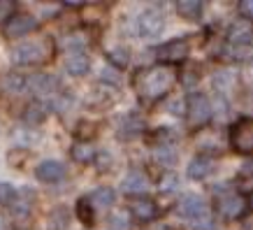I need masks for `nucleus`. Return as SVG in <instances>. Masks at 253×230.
Returning a JSON list of instances; mask_svg holds the SVG:
<instances>
[{
	"mask_svg": "<svg viewBox=\"0 0 253 230\" xmlns=\"http://www.w3.org/2000/svg\"><path fill=\"white\" fill-rule=\"evenodd\" d=\"M172 84H174V72L165 65H156L137 75V93L146 102L161 100L172 89Z\"/></svg>",
	"mask_w": 253,
	"mask_h": 230,
	"instance_id": "obj_1",
	"label": "nucleus"
},
{
	"mask_svg": "<svg viewBox=\"0 0 253 230\" xmlns=\"http://www.w3.org/2000/svg\"><path fill=\"white\" fill-rule=\"evenodd\" d=\"M54 58V45L49 38L40 40H26L21 45H16L12 49V63L28 68V65H42V63Z\"/></svg>",
	"mask_w": 253,
	"mask_h": 230,
	"instance_id": "obj_2",
	"label": "nucleus"
},
{
	"mask_svg": "<svg viewBox=\"0 0 253 230\" xmlns=\"http://www.w3.org/2000/svg\"><path fill=\"white\" fill-rule=\"evenodd\" d=\"M186 119H188L191 128L207 126L209 119H211V102H209L207 95H202V93L188 95V100H186Z\"/></svg>",
	"mask_w": 253,
	"mask_h": 230,
	"instance_id": "obj_3",
	"label": "nucleus"
},
{
	"mask_svg": "<svg viewBox=\"0 0 253 230\" xmlns=\"http://www.w3.org/2000/svg\"><path fill=\"white\" fill-rule=\"evenodd\" d=\"M230 144L242 156H253V116L251 119H242V121L232 126Z\"/></svg>",
	"mask_w": 253,
	"mask_h": 230,
	"instance_id": "obj_4",
	"label": "nucleus"
},
{
	"mask_svg": "<svg viewBox=\"0 0 253 230\" xmlns=\"http://www.w3.org/2000/svg\"><path fill=\"white\" fill-rule=\"evenodd\" d=\"M188 54H191V46H188V40H184V38L169 40V42H165V45H161L156 49L158 63H165V65H174V63L186 61Z\"/></svg>",
	"mask_w": 253,
	"mask_h": 230,
	"instance_id": "obj_5",
	"label": "nucleus"
},
{
	"mask_svg": "<svg viewBox=\"0 0 253 230\" xmlns=\"http://www.w3.org/2000/svg\"><path fill=\"white\" fill-rule=\"evenodd\" d=\"M35 26H38V19L33 14H28V12H16V14L2 26V33H5L9 40H19V38H23V35H28V33L35 31Z\"/></svg>",
	"mask_w": 253,
	"mask_h": 230,
	"instance_id": "obj_6",
	"label": "nucleus"
},
{
	"mask_svg": "<svg viewBox=\"0 0 253 230\" xmlns=\"http://www.w3.org/2000/svg\"><path fill=\"white\" fill-rule=\"evenodd\" d=\"M165 28V19L158 9H146L137 16V33L142 38H156Z\"/></svg>",
	"mask_w": 253,
	"mask_h": 230,
	"instance_id": "obj_7",
	"label": "nucleus"
},
{
	"mask_svg": "<svg viewBox=\"0 0 253 230\" xmlns=\"http://www.w3.org/2000/svg\"><path fill=\"white\" fill-rule=\"evenodd\" d=\"M179 214L186 216V219H191V221H198L202 216H209L207 202H205V198L198 195V193H188V195H184L181 202H179Z\"/></svg>",
	"mask_w": 253,
	"mask_h": 230,
	"instance_id": "obj_8",
	"label": "nucleus"
},
{
	"mask_svg": "<svg viewBox=\"0 0 253 230\" xmlns=\"http://www.w3.org/2000/svg\"><path fill=\"white\" fill-rule=\"evenodd\" d=\"M28 89L40 98H54L58 91V79L49 72H38V75L28 77Z\"/></svg>",
	"mask_w": 253,
	"mask_h": 230,
	"instance_id": "obj_9",
	"label": "nucleus"
},
{
	"mask_svg": "<svg viewBox=\"0 0 253 230\" xmlns=\"http://www.w3.org/2000/svg\"><path fill=\"white\" fill-rule=\"evenodd\" d=\"M251 40H253V21L244 19V16L235 19L230 23V28H228V42L232 46H246Z\"/></svg>",
	"mask_w": 253,
	"mask_h": 230,
	"instance_id": "obj_10",
	"label": "nucleus"
},
{
	"mask_svg": "<svg viewBox=\"0 0 253 230\" xmlns=\"http://www.w3.org/2000/svg\"><path fill=\"white\" fill-rule=\"evenodd\" d=\"M218 212H221L223 219L235 221V219H239V216H244L246 202H244V198H242V195H235V193H230V195L221 198V202H218Z\"/></svg>",
	"mask_w": 253,
	"mask_h": 230,
	"instance_id": "obj_11",
	"label": "nucleus"
},
{
	"mask_svg": "<svg viewBox=\"0 0 253 230\" xmlns=\"http://www.w3.org/2000/svg\"><path fill=\"white\" fill-rule=\"evenodd\" d=\"M35 177L44 184H56L65 177V165L61 161H42L35 168Z\"/></svg>",
	"mask_w": 253,
	"mask_h": 230,
	"instance_id": "obj_12",
	"label": "nucleus"
},
{
	"mask_svg": "<svg viewBox=\"0 0 253 230\" xmlns=\"http://www.w3.org/2000/svg\"><path fill=\"white\" fill-rule=\"evenodd\" d=\"M149 188V179H146L144 172H139V170H132L128 175L123 177L121 182V191L128 193V195H137V193H144Z\"/></svg>",
	"mask_w": 253,
	"mask_h": 230,
	"instance_id": "obj_13",
	"label": "nucleus"
},
{
	"mask_svg": "<svg viewBox=\"0 0 253 230\" xmlns=\"http://www.w3.org/2000/svg\"><path fill=\"white\" fill-rule=\"evenodd\" d=\"M130 212L139 221H154L158 216V205L151 198H135L130 205Z\"/></svg>",
	"mask_w": 253,
	"mask_h": 230,
	"instance_id": "obj_14",
	"label": "nucleus"
},
{
	"mask_svg": "<svg viewBox=\"0 0 253 230\" xmlns=\"http://www.w3.org/2000/svg\"><path fill=\"white\" fill-rule=\"evenodd\" d=\"M0 89L7 95H19V93H23L28 89V79L23 75H19V72H9V75H5L0 79Z\"/></svg>",
	"mask_w": 253,
	"mask_h": 230,
	"instance_id": "obj_15",
	"label": "nucleus"
},
{
	"mask_svg": "<svg viewBox=\"0 0 253 230\" xmlns=\"http://www.w3.org/2000/svg\"><path fill=\"white\" fill-rule=\"evenodd\" d=\"M211 170H214V161L207 156H195L188 163V177L191 179H205V177L211 175Z\"/></svg>",
	"mask_w": 253,
	"mask_h": 230,
	"instance_id": "obj_16",
	"label": "nucleus"
},
{
	"mask_svg": "<svg viewBox=\"0 0 253 230\" xmlns=\"http://www.w3.org/2000/svg\"><path fill=\"white\" fill-rule=\"evenodd\" d=\"M65 70L72 77H84L91 70V58L86 54H70L68 61H65Z\"/></svg>",
	"mask_w": 253,
	"mask_h": 230,
	"instance_id": "obj_17",
	"label": "nucleus"
},
{
	"mask_svg": "<svg viewBox=\"0 0 253 230\" xmlns=\"http://www.w3.org/2000/svg\"><path fill=\"white\" fill-rule=\"evenodd\" d=\"M44 119H46V105L44 102L35 100V102H31V105H26V109H23V121L26 123L38 126V123H42Z\"/></svg>",
	"mask_w": 253,
	"mask_h": 230,
	"instance_id": "obj_18",
	"label": "nucleus"
},
{
	"mask_svg": "<svg viewBox=\"0 0 253 230\" xmlns=\"http://www.w3.org/2000/svg\"><path fill=\"white\" fill-rule=\"evenodd\" d=\"M202 2L200 0H179L176 2V12H179V16H184V19H191V21H195V19H200V14H202Z\"/></svg>",
	"mask_w": 253,
	"mask_h": 230,
	"instance_id": "obj_19",
	"label": "nucleus"
},
{
	"mask_svg": "<svg viewBox=\"0 0 253 230\" xmlns=\"http://www.w3.org/2000/svg\"><path fill=\"white\" fill-rule=\"evenodd\" d=\"M75 212H77V219L84 226H93L95 223V207L88 198H79L77 205H75Z\"/></svg>",
	"mask_w": 253,
	"mask_h": 230,
	"instance_id": "obj_20",
	"label": "nucleus"
},
{
	"mask_svg": "<svg viewBox=\"0 0 253 230\" xmlns=\"http://www.w3.org/2000/svg\"><path fill=\"white\" fill-rule=\"evenodd\" d=\"M70 153H72V158L77 163H91L95 161V149H93L91 142H75L72 144V149H70Z\"/></svg>",
	"mask_w": 253,
	"mask_h": 230,
	"instance_id": "obj_21",
	"label": "nucleus"
},
{
	"mask_svg": "<svg viewBox=\"0 0 253 230\" xmlns=\"http://www.w3.org/2000/svg\"><path fill=\"white\" fill-rule=\"evenodd\" d=\"M93 202V207H100V209H109L112 205H114L116 200V193L112 191V188H95L93 191V195L88 198Z\"/></svg>",
	"mask_w": 253,
	"mask_h": 230,
	"instance_id": "obj_22",
	"label": "nucleus"
},
{
	"mask_svg": "<svg viewBox=\"0 0 253 230\" xmlns=\"http://www.w3.org/2000/svg\"><path fill=\"white\" fill-rule=\"evenodd\" d=\"M142 128H144V121H142L139 116H135V114L123 116V121H121V135L123 138H132V135H137Z\"/></svg>",
	"mask_w": 253,
	"mask_h": 230,
	"instance_id": "obj_23",
	"label": "nucleus"
},
{
	"mask_svg": "<svg viewBox=\"0 0 253 230\" xmlns=\"http://www.w3.org/2000/svg\"><path fill=\"white\" fill-rule=\"evenodd\" d=\"M107 58H109L112 65H116V68H126L128 61H130V51H128L123 45H116V46H112V49L107 51Z\"/></svg>",
	"mask_w": 253,
	"mask_h": 230,
	"instance_id": "obj_24",
	"label": "nucleus"
},
{
	"mask_svg": "<svg viewBox=\"0 0 253 230\" xmlns=\"http://www.w3.org/2000/svg\"><path fill=\"white\" fill-rule=\"evenodd\" d=\"M63 46H65L68 51H72V54H82V49L86 46V38L82 33H70V35H65V40H63Z\"/></svg>",
	"mask_w": 253,
	"mask_h": 230,
	"instance_id": "obj_25",
	"label": "nucleus"
},
{
	"mask_svg": "<svg viewBox=\"0 0 253 230\" xmlns=\"http://www.w3.org/2000/svg\"><path fill=\"white\" fill-rule=\"evenodd\" d=\"M107 226L109 230H128L130 228V214L128 212H112Z\"/></svg>",
	"mask_w": 253,
	"mask_h": 230,
	"instance_id": "obj_26",
	"label": "nucleus"
},
{
	"mask_svg": "<svg viewBox=\"0 0 253 230\" xmlns=\"http://www.w3.org/2000/svg\"><path fill=\"white\" fill-rule=\"evenodd\" d=\"M154 153H156V161L163 163V165H174V161H176L174 149H172V146H168V144H161Z\"/></svg>",
	"mask_w": 253,
	"mask_h": 230,
	"instance_id": "obj_27",
	"label": "nucleus"
},
{
	"mask_svg": "<svg viewBox=\"0 0 253 230\" xmlns=\"http://www.w3.org/2000/svg\"><path fill=\"white\" fill-rule=\"evenodd\" d=\"M232 79H235V75H232L230 70H221V72H216L214 75V89L216 91H228Z\"/></svg>",
	"mask_w": 253,
	"mask_h": 230,
	"instance_id": "obj_28",
	"label": "nucleus"
},
{
	"mask_svg": "<svg viewBox=\"0 0 253 230\" xmlns=\"http://www.w3.org/2000/svg\"><path fill=\"white\" fill-rule=\"evenodd\" d=\"M158 188H161V193H176L179 191V177L172 175V172H169V175H163Z\"/></svg>",
	"mask_w": 253,
	"mask_h": 230,
	"instance_id": "obj_29",
	"label": "nucleus"
},
{
	"mask_svg": "<svg viewBox=\"0 0 253 230\" xmlns=\"http://www.w3.org/2000/svg\"><path fill=\"white\" fill-rule=\"evenodd\" d=\"M16 2L14 0H0V26H5V23L16 14Z\"/></svg>",
	"mask_w": 253,
	"mask_h": 230,
	"instance_id": "obj_30",
	"label": "nucleus"
},
{
	"mask_svg": "<svg viewBox=\"0 0 253 230\" xmlns=\"http://www.w3.org/2000/svg\"><path fill=\"white\" fill-rule=\"evenodd\" d=\"M51 107H54L56 112H65V109H70L72 107V95H70V93L54 95V98H51Z\"/></svg>",
	"mask_w": 253,
	"mask_h": 230,
	"instance_id": "obj_31",
	"label": "nucleus"
},
{
	"mask_svg": "<svg viewBox=\"0 0 253 230\" xmlns=\"http://www.w3.org/2000/svg\"><path fill=\"white\" fill-rule=\"evenodd\" d=\"M14 198H16L14 186L0 182V205H9V202H14Z\"/></svg>",
	"mask_w": 253,
	"mask_h": 230,
	"instance_id": "obj_32",
	"label": "nucleus"
},
{
	"mask_svg": "<svg viewBox=\"0 0 253 230\" xmlns=\"http://www.w3.org/2000/svg\"><path fill=\"white\" fill-rule=\"evenodd\" d=\"M93 133H95V126H93V123L82 121V123L77 126V131H75V135L79 138V142H88V138H93Z\"/></svg>",
	"mask_w": 253,
	"mask_h": 230,
	"instance_id": "obj_33",
	"label": "nucleus"
},
{
	"mask_svg": "<svg viewBox=\"0 0 253 230\" xmlns=\"http://www.w3.org/2000/svg\"><path fill=\"white\" fill-rule=\"evenodd\" d=\"M14 138L19 139V142H23V144H33V142H35V133L33 131H26V128H23V131H14Z\"/></svg>",
	"mask_w": 253,
	"mask_h": 230,
	"instance_id": "obj_34",
	"label": "nucleus"
},
{
	"mask_svg": "<svg viewBox=\"0 0 253 230\" xmlns=\"http://www.w3.org/2000/svg\"><path fill=\"white\" fill-rule=\"evenodd\" d=\"M193 230H211L214 228V221H211V216H202L198 221H191Z\"/></svg>",
	"mask_w": 253,
	"mask_h": 230,
	"instance_id": "obj_35",
	"label": "nucleus"
},
{
	"mask_svg": "<svg viewBox=\"0 0 253 230\" xmlns=\"http://www.w3.org/2000/svg\"><path fill=\"white\" fill-rule=\"evenodd\" d=\"M239 12H242L244 19L253 21V0H239Z\"/></svg>",
	"mask_w": 253,
	"mask_h": 230,
	"instance_id": "obj_36",
	"label": "nucleus"
},
{
	"mask_svg": "<svg viewBox=\"0 0 253 230\" xmlns=\"http://www.w3.org/2000/svg\"><path fill=\"white\" fill-rule=\"evenodd\" d=\"M95 163H98V168H100V170H107L109 165H112V156H109L107 151L95 153Z\"/></svg>",
	"mask_w": 253,
	"mask_h": 230,
	"instance_id": "obj_37",
	"label": "nucleus"
},
{
	"mask_svg": "<svg viewBox=\"0 0 253 230\" xmlns=\"http://www.w3.org/2000/svg\"><path fill=\"white\" fill-rule=\"evenodd\" d=\"M0 230H12V216L0 209Z\"/></svg>",
	"mask_w": 253,
	"mask_h": 230,
	"instance_id": "obj_38",
	"label": "nucleus"
},
{
	"mask_svg": "<svg viewBox=\"0 0 253 230\" xmlns=\"http://www.w3.org/2000/svg\"><path fill=\"white\" fill-rule=\"evenodd\" d=\"M249 207L253 209V191H251V198H249Z\"/></svg>",
	"mask_w": 253,
	"mask_h": 230,
	"instance_id": "obj_39",
	"label": "nucleus"
}]
</instances>
